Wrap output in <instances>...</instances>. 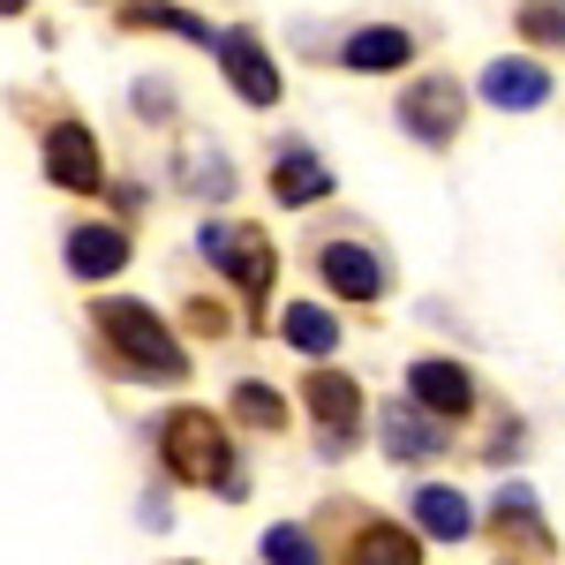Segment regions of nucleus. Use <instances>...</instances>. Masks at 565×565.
I'll list each match as a JSON object with an SVG mask.
<instances>
[{"mask_svg": "<svg viewBox=\"0 0 565 565\" xmlns=\"http://www.w3.org/2000/svg\"><path fill=\"white\" fill-rule=\"evenodd\" d=\"M45 181L68 189V196H98L106 189V159H98V136L84 121H53L45 129Z\"/></svg>", "mask_w": 565, "mask_h": 565, "instance_id": "nucleus-8", "label": "nucleus"}, {"mask_svg": "<svg viewBox=\"0 0 565 565\" xmlns=\"http://www.w3.org/2000/svg\"><path fill=\"white\" fill-rule=\"evenodd\" d=\"M226 407H234V423H242V430H257V437H279V430H287V399L264 385V377H242Z\"/></svg>", "mask_w": 565, "mask_h": 565, "instance_id": "nucleus-20", "label": "nucleus"}, {"mask_svg": "<svg viewBox=\"0 0 565 565\" xmlns=\"http://www.w3.org/2000/svg\"><path fill=\"white\" fill-rule=\"evenodd\" d=\"M340 61H348L354 76H392V68L415 61V31H399V23H370V31H354V39L340 45Z\"/></svg>", "mask_w": 565, "mask_h": 565, "instance_id": "nucleus-14", "label": "nucleus"}, {"mask_svg": "<svg viewBox=\"0 0 565 565\" xmlns=\"http://www.w3.org/2000/svg\"><path fill=\"white\" fill-rule=\"evenodd\" d=\"M279 340L295 354H309V362H324V354L340 348V317L317 302H287V317H279Z\"/></svg>", "mask_w": 565, "mask_h": 565, "instance_id": "nucleus-19", "label": "nucleus"}, {"mask_svg": "<svg viewBox=\"0 0 565 565\" xmlns=\"http://www.w3.org/2000/svg\"><path fill=\"white\" fill-rule=\"evenodd\" d=\"M90 324H98V340L114 348V362L129 377H143V385H181L189 377V348L167 332L159 309L129 302V295H106V302H90Z\"/></svg>", "mask_w": 565, "mask_h": 565, "instance_id": "nucleus-1", "label": "nucleus"}, {"mask_svg": "<svg viewBox=\"0 0 565 565\" xmlns=\"http://www.w3.org/2000/svg\"><path fill=\"white\" fill-rule=\"evenodd\" d=\"M407 399L430 423H460V415H476V377L452 354H423V362H407Z\"/></svg>", "mask_w": 565, "mask_h": 565, "instance_id": "nucleus-7", "label": "nucleus"}, {"mask_svg": "<svg viewBox=\"0 0 565 565\" xmlns=\"http://www.w3.org/2000/svg\"><path fill=\"white\" fill-rule=\"evenodd\" d=\"M490 535H498V551H513V558H551V551H558V535L543 527V513H535V490H527V482H505V490H498Z\"/></svg>", "mask_w": 565, "mask_h": 565, "instance_id": "nucleus-10", "label": "nucleus"}, {"mask_svg": "<svg viewBox=\"0 0 565 565\" xmlns=\"http://www.w3.org/2000/svg\"><path fill=\"white\" fill-rule=\"evenodd\" d=\"M159 460L189 490H218V498H242L249 490L242 482V460H234V437H226V423H218L212 407H174L159 423Z\"/></svg>", "mask_w": 565, "mask_h": 565, "instance_id": "nucleus-2", "label": "nucleus"}, {"mask_svg": "<svg viewBox=\"0 0 565 565\" xmlns=\"http://www.w3.org/2000/svg\"><path fill=\"white\" fill-rule=\"evenodd\" d=\"M340 565H423V543H415L399 521H354Z\"/></svg>", "mask_w": 565, "mask_h": 565, "instance_id": "nucleus-17", "label": "nucleus"}, {"mask_svg": "<svg viewBox=\"0 0 565 565\" xmlns=\"http://www.w3.org/2000/svg\"><path fill=\"white\" fill-rule=\"evenodd\" d=\"M121 31H167V39H189V45L218 39L204 15H189V8H174V0H129V8H121Z\"/></svg>", "mask_w": 565, "mask_h": 565, "instance_id": "nucleus-18", "label": "nucleus"}, {"mask_svg": "<svg viewBox=\"0 0 565 565\" xmlns=\"http://www.w3.org/2000/svg\"><path fill=\"white\" fill-rule=\"evenodd\" d=\"M181 565H196V558H181Z\"/></svg>", "mask_w": 565, "mask_h": 565, "instance_id": "nucleus-26", "label": "nucleus"}, {"mask_svg": "<svg viewBox=\"0 0 565 565\" xmlns=\"http://www.w3.org/2000/svg\"><path fill=\"white\" fill-rule=\"evenodd\" d=\"M61 257H68V271H76V279H90V287H98V279H114V271L129 264V234L90 218V226H68V249H61Z\"/></svg>", "mask_w": 565, "mask_h": 565, "instance_id": "nucleus-13", "label": "nucleus"}, {"mask_svg": "<svg viewBox=\"0 0 565 565\" xmlns=\"http://www.w3.org/2000/svg\"><path fill=\"white\" fill-rule=\"evenodd\" d=\"M407 513H415V527L437 535V543H468V535H476V513H468V498H460L452 482H423V490L407 498Z\"/></svg>", "mask_w": 565, "mask_h": 565, "instance_id": "nucleus-16", "label": "nucleus"}, {"mask_svg": "<svg viewBox=\"0 0 565 565\" xmlns=\"http://www.w3.org/2000/svg\"><path fill=\"white\" fill-rule=\"evenodd\" d=\"M476 90L498 106V114H535V106L551 98V68H543V61H521V53H505V61L482 68Z\"/></svg>", "mask_w": 565, "mask_h": 565, "instance_id": "nucleus-11", "label": "nucleus"}, {"mask_svg": "<svg viewBox=\"0 0 565 565\" xmlns=\"http://www.w3.org/2000/svg\"><path fill=\"white\" fill-rule=\"evenodd\" d=\"M23 8H31V0H0V15H23Z\"/></svg>", "mask_w": 565, "mask_h": 565, "instance_id": "nucleus-25", "label": "nucleus"}, {"mask_svg": "<svg viewBox=\"0 0 565 565\" xmlns=\"http://www.w3.org/2000/svg\"><path fill=\"white\" fill-rule=\"evenodd\" d=\"M521 39L565 45V0H521Z\"/></svg>", "mask_w": 565, "mask_h": 565, "instance_id": "nucleus-22", "label": "nucleus"}, {"mask_svg": "<svg viewBox=\"0 0 565 565\" xmlns=\"http://www.w3.org/2000/svg\"><path fill=\"white\" fill-rule=\"evenodd\" d=\"M218 68H226V84H234V98L242 106H279V68H271V53L257 45V31H218Z\"/></svg>", "mask_w": 565, "mask_h": 565, "instance_id": "nucleus-9", "label": "nucleus"}, {"mask_svg": "<svg viewBox=\"0 0 565 565\" xmlns=\"http://www.w3.org/2000/svg\"><path fill=\"white\" fill-rule=\"evenodd\" d=\"M196 249L234 279V295L249 309L271 302V279H279V249H271V234L264 226H234V218H212L204 234H196Z\"/></svg>", "mask_w": 565, "mask_h": 565, "instance_id": "nucleus-3", "label": "nucleus"}, {"mask_svg": "<svg viewBox=\"0 0 565 565\" xmlns=\"http://www.w3.org/2000/svg\"><path fill=\"white\" fill-rule=\"evenodd\" d=\"M317 279L340 295V302H385L392 295V264L370 249V242H317Z\"/></svg>", "mask_w": 565, "mask_h": 565, "instance_id": "nucleus-6", "label": "nucleus"}, {"mask_svg": "<svg viewBox=\"0 0 565 565\" xmlns=\"http://www.w3.org/2000/svg\"><path fill=\"white\" fill-rule=\"evenodd\" d=\"M302 407H309V423L324 430V452L340 460V452L354 445V430H362V385H354L348 370H324V362H309Z\"/></svg>", "mask_w": 565, "mask_h": 565, "instance_id": "nucleus-4", "label": "nucleus"}, {"mask_svg": "<svg viewBox=\"0 0 565 565\" xmlns=\"http://www.w3.org/2000/svg\"><path fill=\"white\" fill-rule=\"evenodd\" d=\"M377 437H385L392 460H430V452H445V430H437L415 399H385L377 407Z\"/></svg>", "mask_w": 565, "mask_h": 565, "instance_id": "nucleus-12", "label": "nucleus"}, {"mask_svg": "<svg viewBox=\"0 0 565 565\" xmlns=\"http://www.w3.org/2000/svg\"><path fill=\"white\" fill-rule=\"evenodd\" d=\"M181 317H189V332H196V340H226V309H218L212 295H189Z\"/></svg>", "mask_w": 565, "mask_h": 565, "instance_id": "nucleus-24", "label": "nucleus"}, {"mask_svg": "<svg viewBox=\"0 0 565 565\" xmlns=\"http://www.w3.org/2000/svg\"><path fill=\"white\" fill-rule=\"evenodd\" d=\"M460 121H468V90L452 84V76H423V84L399 90V129L415 136V143L445 151L460 136Z\"/></svg>", "mask_w": 565, "mask_h": 565, "instance_id": "nucleus-5", "label": "nucleus"}, {"mask_svg": "<svg viewBox=\"0 0 565 565\" xmlns=\"http://www.w3.org/2000/svg\"><path fill=\"white\" fill-rule=\"evenodd\" d=\"M271 196L295 204V212H302V204H324V196H332V167H324L317 151H302V143H287V151L271 159Z\"/></svg>", "mask_w": 565, "mask_h": 565, "instance_id": "nucleus-15", "label": "nucleus"}, {"mask_svg": "<svg viewBox=\"0 0 565 565\" xmlns=\"http://www.w3.org/2000/svg\"><path fill=\"white\" fill-rule=\"evenodd\" d=\"M181 181H189V189H204V196H226V189H234V174H226V159H212V151H196V159H181Z\"/></svg>", "mask_w": 565, "mask_h": 565, "instance_id": "nucleus-23", "label": "nucleus"}, {"mask_svg": "<svg viewBox=\"0 0 565 565\" xmlns=\"http://www.w3.org/2000/svg\"><path fill=\"white\" fill-rule=\"evenodd\" d=\"M264 565H324V551L302 521H271L264 527Z\"/></svg>", "mask_w": 565, "mask_h": 565, "instance_id": "nucleus-21", "label": "nucleus"}]
</instances>
